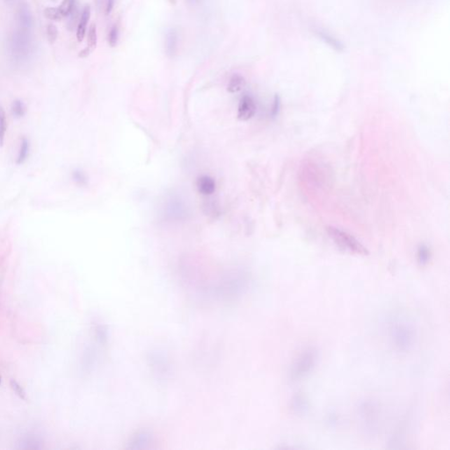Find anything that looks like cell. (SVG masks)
Returning <instances> with one entry per match:
<instances>
[{
	"mask_svg": "<svg viewBox=\"0 0 450 450\" xmlns=\"http://www.w3.org/2000/svg\"><path fill=\"white\" fill-rule=\"evenodd\" d=\"M391 343L401 353H407L414 347L416 330L411 324L404 320H398L392 324L390 329Z\"/></svg>",
	"mask_w": 450,
	"mask_h": 450,
	"instance_id": "obj_1",
	"label": "cell"
},
{
	"mask_svg": "<svg viewBox=\"0 0 450 450\" xmlns=\"http://www.w3.org/2000/svg\"><path fill=\"white\" fill-rule=\"evenodd\" d=\"M319 360V352L313 347L303 349L291 365L290 378L293 381H301L314 370Z\"/></svg>",
	"mask_w": 450,
	"mask_h": 450,
	"instance_id": "obj_2",
	"label": "cell"
},
{
	"mask_svg": "<svg viewBox=\"0 0 450 450\" xmlns=\"http://www.w3.org/2000/svg\"><path fill=\"white\" fill-rule=\"evenodd\" d=\"M327 232L330 239L334 242L337 246L343 251L349 252L351 254L367 256L369 254L366 247L363 245L354 236L342 231L339 228L327 226Z\"/></svg>",
	"mask_w": 450,
	"mask_h": 450,
	"instance_id": "obj_3",
	"label": "cell"
},
{
	"mask_svg": "<svg viewBox=\"0 0 450 450\" xmlns=\"http://www.w3.org/2000/svg\"><path fill=\"white\" fill-rule=\"evenodd\" d=\"M31 35L30 31L22 28L17 29L12 34L10 41V49L12 55L17 61H22L29 55L31 49Z\"/></svg>",
	"mask_w": 450,
	"mask_h": 450,
	"instance_id": "obj_4",
	"label": "cell"
},
{
	"mask_svg": "<svg viewBox=\"0 0 450 450\" xmlns=\"http://www.w3.org/2000/svg\"><path fill=\"white\" fill-rule=\"evenodd\" d=\"M257 106L251 96L245 95L240 100L238 108V118L240 121H248L254 116Z\"/></svg>",
	"mask_w": 450,
	"mask_h": 450,
	"instance_id": "obj_5",
	"label": "cell"
},
{
	"mask_svg": "<svg viewBox=\"0 0 450 450\" xmlns=\"http://www.w3.org/2000/svg\"><path fill=\"white\" fill-rule=\"evenodd\" d=\"M18 21L20 28L30 31L33 27V15L28 4H20L18 10Z\"/></svg>",
	"mask_w": 450,
	"mask_h": 450,
	"instance_id": "obj_6",
	"label": "cell"
},
{
	"mask_svg": "<svg viewBox=\"0 0 450 450\" xmlns=\"http://www.w3.org/2000/svg\"><path fill=\"white\" fill-rule=\"evenodd\" d=\"M196 186L200 194L204 196H211L212 194L215 193L216 187L215 179L207 175L199 177Z\"/></svg>",
	"mask_w": 450,
	"mask_h": 450,
	"instance_id": "obj_7",
	"label": "cell"
},
{
	"mask_svg": "<svg viewBox=\"0 0 450 450\" xmlns=\"http://www.w3.org/2000/svg\"><path fill=\"white\" fill-rule=\"evenodd\" d=\"M91 18V8L89 5L84 6L83 12L81 13L79 26L77 28V39L79 41H82L84 40L85 33H86V28H87L88 21Z\"/></svg>",
	"mask_w": 450,
	"mask_h": 450,
	"instance_id": "obj_8",
	"label": "cell"
},
{
	"mask_svg": "<svg viewBox=\"0 0 450 450\" xmlns=\"http://www.w3.org/2000/svg\"><path fill=\"white\" fill-rule=\"evenodd\" d=\"M31 151V144L30 141L27 137H22L20 139V147L18 150L17 154L16 164L18 165H21L28 160Z\"/></svg>",
	"mask_w": 450,
	"mask_h": 450,
	"instance_id": "obj_9",
	"label": "cell"
},
{
	"mask_svg": "<svg viewBox=\"0 0 450 450\" xmlns=\"http://www.w3.org/2000/svg\"><path fill=\"white\" fill-rule=\"evenodd\" d=\"M178 47V34L174 29H171L165 38V52L168 56H175Z\"/></svg>",
	"mask_w": 450,
	"mask_h": 450,
	"instance_id": "obj_10",
	"label": "cell"
},
{
	"mask_svg": "<svg viewBox=\"0 0 450 450\" xmlns=\"http://www.w3.org/2000/svg\"><path fill=\"white\" fill-rule=\"evenodd\" d=\"M245 80L243 76L240 74H234L232 75L231 80L229 81L228 84V92L231 93H236L239 92L245 87Z\"/></svg>",
	"mask_w": 450,
	"mask_h": 450,
	"instance_id": "obj_11",
	"label": "cell"
},
{
	"mask_svg": "<svg viewBox=\"0 0 450 450\" xmlns=\"http://www.w3.org/2000/svg\"><path fill=\"white\" fill-rule=\"evenodd\" d=\"M27 112L28 110H27L26 104L22 100L17 99L12 101V105H11V113L15 119L23 118L27 115Z\"/></svg>",
	"mask_w": 450,
	"mask_h": 450,
	"instance_id": "obj_12",
	"label": "cell"
},
{
	"mask_svg": "<svg viewBox=\"0 0 450 450\" xmlns=\"http://www.w3.org/2000/svg\"><path fill=\"white\" fill-rule=\"evenodd\" d=\"M292 407L296 413L303 414L308 410V403L303 396L296 395L292 401Z\"/></svg>",
	"mask_w": 450,
	"mask_h": 450,
	"instance_id": "obj_13",
	"label": "cell"
},
{
	"mask_svg": "<svg viewBox=\"0 0 450 450\" xmlns=\"http://www.w3.org/2000/svg\"><path fill=\"white\" fill-rule=\"evenodd\" d=\"M72 181L79 187H86L89 182L87 174L81 169H75L72 171Z\"/></svg>",
	"mask_w": 450,
	"mask_h": 450,
	"instance_id": "obj_14",
	"label": "cell"
},
{
	"mask_svg": "<svg viewBox=\"0 0 450 450\" xmlns=\"http://www.w3.org/2000/svg\"><path fill=\"white\" fill-rule=\"evenodd\" d=\"M76 6V0H63L57 10L62 18L67 17L72 13L73 9Z\"/></svg>",
	"mask_w": 450,
	"mask_h": 450,
	"instance_id": "obj_15",
	"label": "cell"
},
{
	"mask_svg": "<svg viewBox=\"0 0 450 450\" xmlns=\"http://www.w3.org/2000/svg\"><path fill=\"white\" fill-rule=\"evenodd\" d=\"M7 132V119L4 108L0 106V147L4 144V139Z\"/></svg>",
	"mask_w": 450,
	"mask_h": 450,
	"instance_id": "obj_16",
	"label": "cell"
},
{
	"mask_svg": "<svg viewBox=\"0 0 450 450\" xmlns=\"http://www.w3.org/2000/svg\"><path fill=\"white\" fill-rule=\"evenodd\" d=\"M417 256H418V263L420 264L421 266H425L430 261V249L425 245H420V246L418 247Z\"/></svg>",
	"mask_w": 450,
	"mask_h": 450,
	"instance_id": "obj_17",
	"label": "cell"
},
{
	"mask_svg": "<svg viewBox=\"0 0 450 450\" xmlns=\"http://www.w3.org/2000/svg\"><path fill=\"white\" fill-rule=\"evenodd\" d=\"M98 36H97V28L95 24H92L89 28L87 35V48L93 51L97 47Z\"/></svg>",
	"mask_w": 450,
	"mask_h": 450,
	"instance_id": "obj_18",
	"label": "cell"
},
{
	"mask_svg": "<svg viewBox=\"0 0 450 450\" xmlns=\"http://www.w3.org/2000/svg\"><path fill=\"white\" fill-rule=\"evenodd\" d=\"M318 35L322 40L325 41L327 43L331 46V48H335L336 50H341L344 48L342 44L336 40L332 36H330V35H327V33L324 32V31H319Z\"/></svg>",
	"mask_w": 450,
	"mask_h": 450,
	"instance_id": "obj_19",
	"label": "cell"
},
{
	"mask_svg": "<svg viewBox=\"0 0 450 450\" xmlns=\"http://www.w3.org/2000/svg\"><path fill=\"white\" fill-rule=\"evenodd\" d=\"M21 446L20 448L22 449H29V450H32V449H40V442L37 440V439L35 438V437H32V436H28L26 438L23 439L21 441Z\"/></svg>",
	"mask_w": 450,
	"mask_h": 450,
	"instance_id": "obj_20",
	"label": "cell"
},
{
	"mask_svg": "<svg viewBox=\"0 0 450 450\" xmlns=\"http://www.w3.org/2000/svg\"><path fill=\"white\" fill-rule=\"evenodd\" d=\"M46 34H47L48 41L50 43L56 42V41L57 40V37H58V29H57L55 25L48 24L47 26Z\"/></svg>",
	"mask_w": 450,
	"mask_h": 450,
	"instance_id": "obj_21",
	"label": "cell"
},
{
	"mask_svg": "<svg viewBox=\"0 0 450 450\" xmlns=\"http://www.w3.org/2000/svg\"><path fill=\"white\" fill-rule=\"evenodd\" d=\"M118 39H119V28H117V26H114L108 34V43L112 48H115L117 45Z\"/></svg>",
	"mask_w": 450,
	"mask_h": 450,
	"instance_id": "obj_22",
	"label": "cell"
},
{
	"mask_svg": "<svg viewBox=\"0 0 450 450\" xmlns=\"http://www.w3.org/2000/svg\"><path fill=\"white\" fill-rule=\"evenodd\" d=\"M43 14L45 18H47L48 20H60L63 19L60 15L57 8H55V7H47L44 10Z\"/></svg>",
	"mask_w": 450,
	"mask_h": 450,
	"instance_id": "obj_23",
	"label": "cell"
},
{
	"mask_svg": "<svg viewBox=\"0 0 450 450\" xmlns=\"http://www.w3.org/2000/svg\"><path fill=\"white\" fill-rule=\"evenodd\" d=\"M11 387H12L13 391L16 393L17 396H19L20 399H23V400H26V399H27L26 391H25L24 389L22 388V386H20V384H19L16 381H14V380H12V381H11Z\"/></svg>",
	"mask_w": 450,
	"mask_h": 450,
	"instance_id": "obj_24",
	"label": "cell"
},
{
	"mask_svg": "<svg viewBox=\"0 0 450 450\" xmlns=\"http://www.w3.org/2000/svg\"><path fill=\"white\" fill-rule=\"evenodd\" d=\"M115 4H116V0H108L107 5H106V14L107 15L111 13L113 9H114V6H115Z\"/></svg>",
	"mask_w": 450,
	"mask_h": 450,
	"instance_id": "obj_25",
	"label": "cell"
},
{
	"mask_svg": "<svg viewBox=\"0 0 450 450\" xmlns=\"http://www.w3.org/2000/svg\"><path fill=\"white\" fill-rule=\"evenodd\" d=\"M91 53H92V51H91L89 48H84V49H82V50L80 52V55H79V56H80V57L84 58V57H87Z\"/></svg>",
	"mask_w": 450,
	"mask_h": 450,
	"instance_id": "obj_26",
	"label": "cell"
},
{
	"mask_svg": "<svg viewBox=\"0 0 450 450\" xmlns=\"http://www.w3.org/2000/svg\"><path fill=\"white\" fill-rule=\"evenodd\" d=\"M0 384H1V376H0Z\"/></svg>",
	"mask_w": 450,
	"mask_h": 450,
	"instance_id": "obj_27",
	"label": "cell"
},
{
	"mask_svg": "<svg viewBox=\"0 0 450 450\" xmlns=\"http://www.w3.org/2000/svg\"><path fill=\"white\" fill-rule=\"evenodd\" d=\"M8 1H10V0H8Z\"/></svg>",
	"mask_w": 450,
	"mask_h": 450,
	"instance_id": "obj_28",
	"label": "cell"
}]
</instances>
